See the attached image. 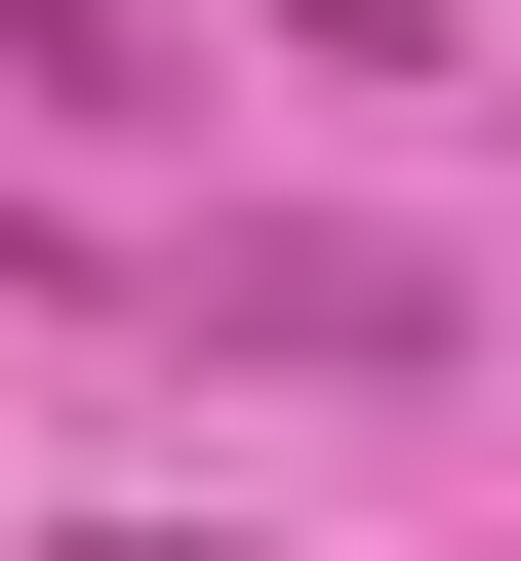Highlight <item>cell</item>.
Masks as SVG:
<instances>
[{
    "mask_svg": "<svg viewBox=\"0 0 521 561\" xmlns=\"http://www.w3.org/2000/svg\"><path fill=\"white\" fill-rule=\"evenodd\" d=\"M201 362H441V241H321L281 201V241H201Z\"/></svg>",
    "mask_w": 521,
    "mask_h": 561,
    "instance_id": "cell-1",
    "label": "cell"
},
{
    "mask_svg": "<svg viewBox=\"0 0 521 561\" xmlns=\"http://www.w3.org/2000/svg\"><path fill=\"white\" fill-rule=\"evenodd\" d=\"M81 561H241V522H81Z\"/></svg>",
    "mask_w": 521,
    "mask_h": 561,
    "instance_id": "cell-2",
    "label": "cell"
}]
</instances>
